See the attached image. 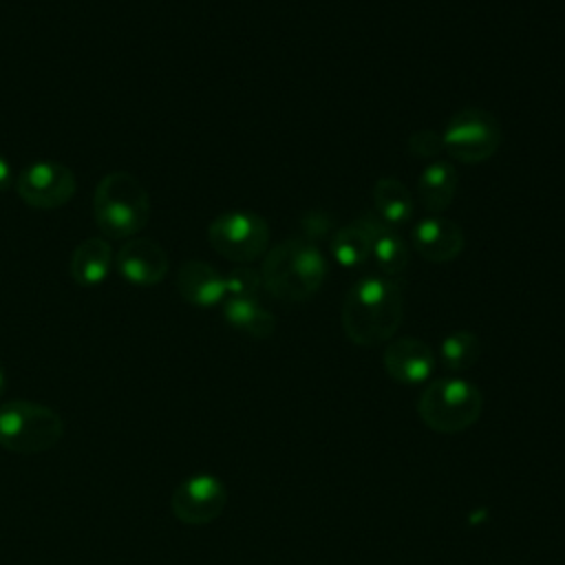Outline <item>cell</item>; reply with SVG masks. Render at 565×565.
<instances>
[{
    "label": "cell",
    "instance_id": "cell-1",
    "mask_svg": "<svg viewBox=\"0 0 565 565\" xmlns=\"http://www.w3.org/2000/svg\"><path fill=\"white\" fill-rule=\"evenodd\" d=\"M404 318V296L395 278L366 274L358 278L340 311L344 335L358 347H377L397 333Z\"/></svg>",
    "mask_w": 565,
    "mask_h": 565
},
{
    "label": "cell",
    "instance_id": "cell-20",
    "mask_svg": "<svg viewBox=\"0 0 565 565\" xmlns=\"http://www.w3.org/2000/svg\"><path fill=\"white\" fill-rule=\"evenodd\" d=\"M439 355L446 369L450 371H466L470 366H475V362L481 355V340L477 333L468 331V329H459L448 333L441 340L439 347Z\"/></svg>",
    "mask_w": 565,
    "mask_h": 565
},
{
    "label": "cell",
    "instance_id": "cell-17",
    "mask_svg": "<svg viewBox=\"0 0 565 565\" xmlns=\"http://www.w3.org/2000/svg\"><path fill=\"white\" fill-rule=\"evenodd\" d=\"M373 205L375 214L393 230L406 225L415 212L413 192L395 177H382L375 181Z\"/></svg>",
    "mask_w": 565,
    "mask_h": 565
},
{
    "label": "cell",
    "instance_id": "cell-7",
    "mask_svg": "<svg viewBox=\"0 0 565 565\" xmlns=\"http://www.w3.org/2000/svg\"><path fill=\"white\" fill-rule=\"evenodd\" d=\"M269 223L247 210H234L216 216L207 225V241L216 254L238 265L258 260L269 249Z\"/></svg>",
    "mask_w": 565,
    "mask_h": 565
},
{
    "label": "cell",
    "instance_id": "cell-10",
    "mask_svg": "<svg viewBox=\"0 0 565 565\" xmlns=\"http://www.w3.org/2000/svg\"><path fill=\"white\" fill-rule=\"evenodd\" d=\"M382 362L386 373L406 386L426 382L435 371V353L419 338H393L386 342Z\"/></svg>",
    "mask_w": 565,
    "mask_h": 565
},
{
    "label": "cell",
    "instance_id": "cell-14",
    "mask_svg": "<svg viewBox=\"0 0 565 565\" xmlns=\"http://www.w3.org/2000/svg\"><path fill=\"white\" fill-rule=\"evenodd\" d=\"M177 289L181 298L194 307H216L227 298L225 276H221L210 263L188 260L177 274Z\"/></svg>",
    "mask_w": 565,
    "mask_h": 565
},
{
    "label": "cell",
    "instance_id": "cell-19",
    "mask_svg": "<svg viewBox=\"0 0 565 565\" xmlns=\"http://www.w3.org/2000/svg\"><path fill=\"white\" fill-rule=\"evenodd\" d=\"M329 252L338 265L347 269H358L371 260V234L355 218L331 234Z\"/></svg>",
    "mask_w": 565,
    "mask_h": 565
},
{
    "label": "cell",
    "instance_id": "cell-13",
    "mask_svg": "<svg viewBox=\"0 0 565 565\" xmlns=\"http://www.w3.org/2000/svg\"><path fill=\"white\" fill-rule=\"evenodd\" d=\"M358 221L371 234V260L377 274L397 280V276L404 274L411 260V249L406 241L393 227H388L375 212H364L362 216H358Z\"/></svg>",
    "mask_w": 565,
    "mask_h": 565
},
{
    "label": "cell",
    "instance_id": "cell-21",
    "mask_svg": "<svg viewBox=\"0 0 565 565\" xmlns=\"http://www.w3.org/2000/svg\"><path fill=\"white\" fill-rule=\"evenodd\" d=\"M263 287L260 271L252 267H236L225 276V294L227 298H256L258 289Z\"/></svg>",
    "mask_w": 565,
    "mask_h": 565
},
{
    "label": "cell",
    "instance_id": "cell-6",
    "mask_svg": "<svg viewBox=\"0 0 565 565\" xmlns=\"http://www.w3.org/2000/svg\"><path fill=\"white\" fill-rule=\"evenodd\" d=\"M444 152L459 163H483L497 154L503 141L499 119L483 108L457 110L441 132Z\"/></svg>",
    "mask_w": 565,
    "mask_h": 565
},
{
    "label": "cell",
    "instance_id": "cell-24",
    "mask_svg": "<svg viewBox=\"0 0 565 565\" xmlns=\"http://www.w3.org/2000/svg\"><path fill=\"white\" fill-rule=\"evenodd\" d=\"M15 183V174H13V168L11 163L0 154V192L9 190L11 185Z\"/></svg>",
    "mask_w": 565,
    "mask_h": 565
},
{
    "label": "cell",
    "instance_id": "cell-9",
    "mask_svg": "<svg viewBox=\"0 0 565 565\" xmlns=\"http://www.w3.org/2000/svg\"><path fill=\"white\" fill-rule=\"evenodd\" d=\"M20 199L33 207L53 210L68 203L75 194V174L57 161H38L15 177Z\"/></svg>",
    "mask_w": 565,
    "mask_h": 565
},
{
    "label": "cell",
    "instance_id": "cell-4",
    "mask_svg": "<svg viewBox=\"0 0 565 565\" xmlns=\"http://www.w3.org/2000/svg\"><path fill=\"white\" fill-rule=\"evenodd\" d=\"M483 411L481 391L463 377H437L428 382L417 402L422 422L444 435L470 428Z\"/></svg>",
    "mask_w": 565,
    "mask_h": 565
},
{
    "label": "cell",
    "instance_id": "cell-15",
    "mask_svg": "<svg viewBox=\"0 0 565 565\" xmlns=\"http://www.w3.org/2000/svg\"><path fill=\"white\" fill-rule=\"evenodd\" d=\"M457 170L448 161L428 163L417 179V201L430 214H441L455 199Z\"/></svg>",
    "mask_w": 565,
    "mask_h": 565
},
{
    "label": "cell",
    "instance_id": "cell-18",
    "mask_svg": "<svg viewBox=\"0 0 565 565\" xmlns=\"http://www.w3.org/2000/svg\"><path fill=\"white\" fill-rule=\"evenodd\" d=\"M223 318L236 331H243L252 338H269L276 329V318L269 313L258 298H225L223 300Z\"/></svg>",
    "mask_w": 565,
    "mask_h": 565
},
{
    "label": "cell",
    "instance_id": "cell-16",
    "mask_svg": "<svg viewBox=\"0 0 565 565\" xmlns=\"http://www.w3.org/2000/svg\"><path fill=\"white\" fill-rule=\"evenodd\" d=\"M113 263H115V256H113L110 243L102 236H95V238L82 241L75 247V252L71 256V263H68V269H71V276L75 278L77 285L95 287L102 280H106Z\"/></svg>",
    "mask_w": 565,
    "mask_h": 565
},
{
    "label": "cell",
    "instance_id": "cell-8",
    "mask_svg": "<svg viewBox=\"0 0 565 565\" xmlns=\"http://www.w3.org/2000/svg\"><path fill=\"white\" fill-rule=\"evenodd\" d=\"M227 503V490L221 479L207 472L183 479L170 499L172 514L185 525H205L221 516Z\"/></svg>",
    "mask_w": 565,
    "mask_h": 565
},
{
    "label": "cell",
    "instance_id": "cell-5",
    "mask_svg": "<svg viewBox=\"0 0 565 565\" xmlns=\"http://www.w3.org/2000/svg\"><path fill=\"white\" fill-rule=\"evenodd\" d=\"M64 435V422L51 406L13 399L0 406V446L15 455L51 450Z\"/></svg>",
    "mask_w": 565,
    "mask_h": 565
},
{
    "label": "cell",
    "instance_id": "cell-25",
    "mask_svg": "<svg viewBox=\"0 0 565 565\" xmlns=\"http://www.w3.org/2000/svg\"><path fill=\"white\" fill-rule=\"evenodd\" d=\"M4 386H7V375H4V369L0 364V395L4 393Z\"/></svg>",
    "mask_w": 565,
    "mask_h": 565
},
{
    "label": "cell",
    "instance_id": "cell-22",
    "mask_svg": "<svg viewBox=\"0 0 565 565\" xmlns=\"http://www.w3.org/2000/svg\"><path fill=\"white\" fill-rule=\"evenodd\" d=\"M408 150L411 154L419 157V159H433L439 152H444V141H441V132L435 130H417L408 137Z\"/></svg>",
    "mask_w": 565,
    "mask_h": 565
},
{
    "label": "cell",
    "instance_id": "cell-12",
    "mask_svg": "<svg viewBox=\"0 0 565 565\" xmlns=\"http://www.w3.org/2000/svg\"><path fill=\"white\" fill-rule=\"evenodd\" d=\"M168 254L152 238H128L115 256L117 271L132 285H154L168 274Z\"/></svg>",
    "mask_w": 565,
    "mask_h": 565
},
{
    "label": "cell",
    "instance_id": "cell-23",
    "mask_svg": "<svg viewBox=\"0 0 565 565\" xmlns=\"http://www.w3.org/2000/svg\"><path fill=\"white\" fill-rule=\"evenodd\" d=\"M302 225H305V238H309V241H313L316 236H322V234H327L329 230H331V221L324 216V214H309L305 221H302Z\"/></svg>",
    "mask_w": 565,
    "mask_h": 565
},
{
    "label": "cell",
    "instance_id": "cell-11",
    "mask_svg": "<svg viewBox=\"0 0 565 565\" xmlns=\"http://www.w3.org/2000/svg\"><path fill=\"white\" fill-rule=\"evenodd\" d=\"M411 245L424 260L450 263L461 254L466 238L463 230L455 221L433 214L413 225Z\"/></svg>",
    "mask_w": 565,
    "mask_h": 565
},
{
    "label": "cell",
    "instance_id": "cell-2",
    "mask_svg": "<svg viewBox=\"0 0 565 565\" xmlns=\"http://www.w3.org/2000/svg\"><path fill=\"white\" fill-rule=\"evenodd\" d=\"M327 260L320 247L294 236L267 249L260 267L263 289L282 302H305L318 294L327 280Z\"/></svg>",
    "mask_w": 565,
    "mask_h": 565
},
{
    "label": "cell",
    "instance_id": "cell-3",
    "mask_svg": "<svg viewBox=\"0 0 565 565\" xmlns=\"http://www.w3.org/2000/svg\"><path fill=\"white\" fill-rule=\"evenodd\" d=\"M93 210L106 238H132L148 223L150 199L137 177L115 170L99 181Z\"/></svg>",
    "mask_w": 565,
    "mask_h": 565
}]
</instances>
